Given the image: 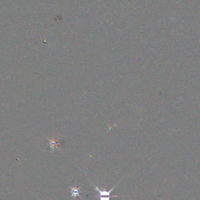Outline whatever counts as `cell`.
<instances>
[{
	"mask_svg": "<svg viewBox=\"0 0 200 200\" xmlns=\"http://www.w3.org/2000/svg\"><path fill=\"white\" fill-rule=\"evenodd\" d=\"M98 198H99V200H110L111 197H118L120 196L118 195H111V196H100V195H97V196Z\"/></svg>",
	"mask_w": 200,
	"mask_h": 200,
	"instance_id": "obj_3",
	"label": "cell"
},
{
	"mask_svg": "<svg viewBox=\"0 0 200 200\" xmlns=\"http://www.w3.org/2000/svg\"><path fill=\"white\" fill-rule=\"evenodd\" d=\"M70 192L71 194V197L75 200L77 197V196H79L81 199L83 200V198L80 196V190L81 187L77 188L76 187H70Z\"/></svg>",
	"mask_w": 200,
	"mask_h": 200,
	"instance_id": "obj_2",
	"label": "cell"
},
{
	"mask_svg": "<svg viewBox=\"0 0 200 200\" xmlns=\"http://www.w3.org/2000/svg\"><path fill=\"white\" fill-rule=\"evenodd\" d=\"M120 182H118V184H117L114 187H113V188H112L109 191H107L106 190V188L104 189L103 190H101V189H100L98 187L95 186L94 185V184H93V186L94 187L95 190H97V191L99 193V195H100V196H111V192L113 191V190L116 187V186L119 184Z\"/></svg>",
	"mask_w": 200,
	"mask_h": 200,
	"instance_id": "obj_1",
	"label": "cell"
}]
</instances>
